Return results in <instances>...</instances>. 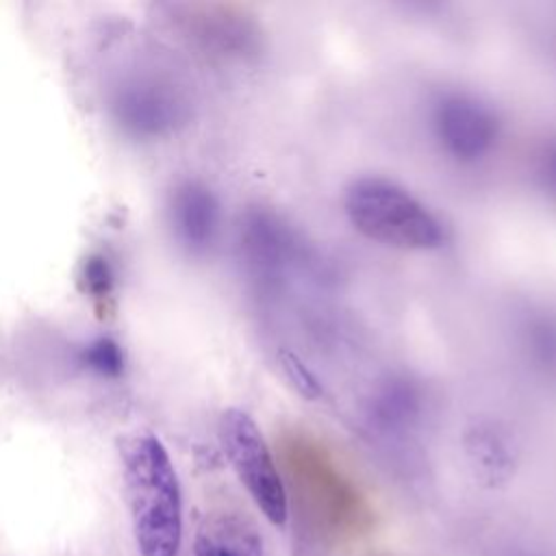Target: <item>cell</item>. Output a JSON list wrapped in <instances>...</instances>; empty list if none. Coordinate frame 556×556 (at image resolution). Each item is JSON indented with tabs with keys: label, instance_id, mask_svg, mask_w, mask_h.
I'll list each match as a JSON object with an SVG mask.
<instances>
[{
	"label": "cell",
	"instance_id": "6da1fadb",
	"mask_svg": "<svg viewBox=\"0 0 556 556\" xmlns=\"http://www.w3.org/2000/svg\"><path fill=\"white\" fill-rule=\"evenodd\" d=\"M124 493L141 556H176L182 541V495L165 445L152 432L119 443Z\"/></svg>",
	"mask_w": 556,
	"mask_h": 556
},
{
	"label": "cell",
	"instance_id": "7a4b0ae2",
	"mask_svg": "<svg viewBox=\"0 0 556 556\" xmlns=\"http://www.w3.org/2000/svg\"><path fill=\"white\" fill-rule=\"evenodd\" d=\"M343 211L352 228L369 241L428 252L445 243L441 219L402 185L382 176H363L350 182Z\"/></svg>",
	"mask_w": 556,
	"mask_h": 556
},
{
	"label": "cell",
	"instance_id": "3957f363",
	"mask_svg": "<svg viewBox=\"0 0 556 556\" xmlns=\"http://www.w3.org/2000/svg\"><path fill=\"white\" fill-rule=\"evenodd\" d=\"M217 430L224 454L248 495L274 526H285V486L258 424L241 408H226Z\"/></svg>",
	"mask_w": 556,
	"mask_h": 556
},
{
	"label": "cell",
	"instance_id": "277c9868",
	"mask_svg": "<svg viewBox=\"0 0 556 556\" xmlns=\"http://www.w3.org/2000/svg\"><path fill=\"white\" fill-rule=\"evenodd\" d=\"M432 128L441 148L460 163L480 161L493 150L500 137L495 111L463 91L443 93L434 102Z\"/></svg>",
	"mask_w": 556,
	"mask_h": 556
},
{
	"label": "cell",
	"instance_id": "5b68a950",
	"mask_svg": "<svg viewBox=\"0 0 556 556\" xmlns=\"http://www.w3.org/2000/svg\"><path fill=\"white\" fill-rule=\"evenodd\" d=\"M239 245L250 276L265 289L280 285L300 252L291 228L265 208H254L243 217Z\"/></svg>",
	"mask_w": 556,
	"mask_h": 556
},
{
	"label": "cell",
	"instance_id": "8992f818",
	"mask_svg": "<svg viewBox=\"0 0 556 556\" xmlns=\"http://www.w3.org/2000/svg\"><path fill=\"white\" fill-rule=\"evenodd\" d=\"M169 219L178 243L189 254H204L219 232V202L204 182L185 180L172 193Z\"/></svg>",
	"mask_w": 556,
	"mask_h": 556
},
{
	"label": "cell",
	"instance_id": "52a82bcc",
	"mask_svg": "<svg viewBox=\"0 0 556 556\" xmlns=\"http://www.w3.org/2000/svg\"><path fill=\"white\" fill-rule=\"evenodd\" d=\"M193 556H263V539L248 517L219 510L198 526Z\"/></svg>",
	"mask_w": 556,
	"mask_h": 556
},
{
	"label": "cell",
	"instance_id": "ba28073f",
	"mask_svg": "<svg viewBox=\"0 0 556 556\" xmlns=\"http://www.w3.org/2000/svg\"><path fill=\"white\" fill-rule=\"evenodd\" d=\"M117 111L122 122L135 132L159 135L176 124L180 117V102L159 85H132V89L119 98Z\"/></svg>",
	"mask_w": 556,
	"mask_h": 556
},
{
	"label": "cell",
	"instance_id": "9c48e42d",
	"mask_svg": "<svg viewBox=\"0 0 556 556\" xmlns=\"http://www.w3.org/2000/svg\"><path fill=\"white\" fill-rule=\"evenodd\" d=\"M371 419L384 428L406 426L421 408V395L406 378L384 382L371 400Z\"/></svg>",
	"mask_w": 556,
	"mask_h": 556
},
{
	"label": "cell",
	"instance_id": "30bf717a",
	"mask_svg": "<svg viewBox=\"0 0 556 556\" xmlns=\"http://www.w3.org/2000/svg\"><path fill=\"white\" fill-rule=\"evenodd\" d=\"M83 361L89 369H93L100 376H119L124 369V358L119 352V345L111 339H98L87 345Z\"/></svg>",
	"mask_w": 556,
	"mask_h": 556
},
{
	"label": "cell",
	"instance_id": "8fae6325",
	"mask_svg": "<svg viewBox=\"0 0 556 556\" xmlns=\"http://www.w3.org/2000/svg\"><path fill=\"white\" fill-rule=\"evenodd\" d=\"M280 369L285 371V376L289 378V382L293 384V389H295L302 397L315 400V397H319V395L324 393V389H321V384L317 382V378L313 376V371L306 369V367L302 365V361H300L295 354L282 352V354H280Z\"/></svg>",
	"mask_w": 556,
	"mask_h": 556
},
{
	"label": "cell",
	"instance_id": "7c38bea8",
	"mask_svg": "<svg viewBox=\"0 0 556 556\" xmlns=\"http://www.w3.org/2000/svg\"><path fill=\"white\" fill-rule=\"evenodd\" d=\"M536 176L543 191L556 202V141H549L541 148L536 159Z\"/></svg>",
	"mask_w": 556,
	"mask_h": 556
},
{
	"label": "cell",
	"instance_id": "4fadbf2b",
	"mask_svg": "<svg viewBox=\"0 0 556 556\" xmlns=\"http://www.w3.org/2000/svg\"><path fill=\"white\" fill-rule=\"evenodd\" d=\"M85 285L93 298H106L111 293V269L104 258H89L85 265Z\"/></svg>",
	"mask_w": 556,
	"mask_h": 556
}]
</instances>
